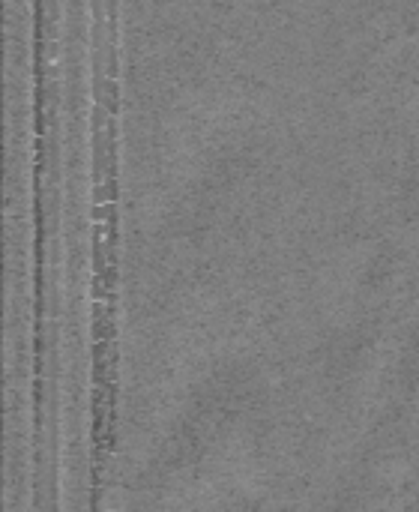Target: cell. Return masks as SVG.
Returning a JSON list of instances; mask_svg holds the SVG:
<instances>
[{"label": "cell", "mask_w": 419, "mask_h": 512, "mask_svg": "<svg viewBox=\"0 0 419 512\" xmlns=\"http://www.w3.org/2000/svg\"><path fill=\"white\" fill-rule=\"evenodd\" d=\"M93 24V423H90V512L102 507L105 465L114 450L117 423V279H120V231H117V6L96 3Z\"/></svg>", "instance_id": "cell-1"}, {"label": "cell", "mask_w": 419, "mask_h": 512, "mask_svg": "<svg viewBox=\"0 0 419 512\" xmlns=\"http://www.w3.org/2000/svg\"><path fill=\"white\" fill-rule=\"evenodd\" d=\"M36 512H57V468L48 453V378H45V240H48V216H51V195L57 177V81L54 66L48 60V24L36 21ZM54 414V411H51Z\"/></svg>", "instance_id": "cell-2"}]
</instances>
